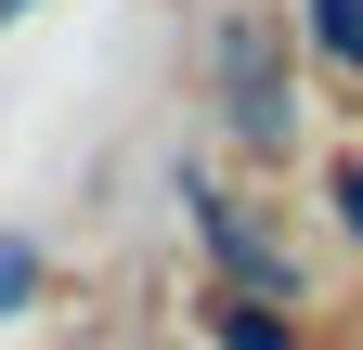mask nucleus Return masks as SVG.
<instances>
[{"mask_svg": "<svg viewBox=\"0 0 363 350\" xmlns=\"http://www.w3.org/2000/svg\"><path fill=\"white\" fill-rule=\"evenodd\" d=\"M13 13H39V0H0V26H13Z\"/></svg>", "mask_w": 363, "mask_h": 350, "instance_id": "obj_7", "label": "nucleus"}, {"mask_svg": "<svg viewBox=\"0 0 363 350\" xmlns=\"http://www.w3.org/2000/svg\"><path fill=\"white\" fill-rule=\"evenodd\" d=\"M26 286H39V247H26V234H0V312H26Z\"/></svg>", "mask_w": 363, "mask_h": 350, "instance_id": "obj_5", "label": "nucleus"}, {"mask_svg": "<svg viewBox=\"0 0 363 350\" xmlns=\"http://www.w3.org/2000/svg\"><path fill=\"white\" fill-rule=\"evenodd\" d=\"M220 117L247 143H286V65H272L259 26H220Z\"/></svg>", "mask_w": 363, "mask_h": 350, "instance_id": "obj_1", "label": "nucleus"}, {"mask_svg": "<svg viewBox=\"0 0 363 350\" xmlns=\"http://www.w3.org/2000/svg\"><path fill=\"white\" fill-rule=\"evenodd\" d=\"M208 337H220V350H298V324L272 312V298H234V286L208 298Z\"/></svg>", "mask_w": 363, "mask_h": 350, "instance_id": "obj_3", "label": "nucleus"}, {"mask_svg": "<svg viewBox=\"0 0 363 350\" xmlns=\"http://www.w3.org/2000/svg\"><path fill=\"white\" fill-rule=\"evenodd\" d=\"M311 52H325V65H363V0H311Z\"/></svg>", "mask_w": 363, "mask_h": 350, "instance_id": "obj_4", "label": "nucleus"}, {"mask_svg": "<svg viewBox=\"0 0 363 350\" xmlns=\"http://www.w3.org/2000/svg\"><path fill=\"white\" fill-rule=\"evenodd\" d=\"M325 208H337V221L363 234V156H350V169H337V182H325Z\"/></svg>", "mask_w": 363, "mask_h": 350, "instance_id": "obj_6", "label": "nucleus"}, {"mask_svg": "<svg viewBox=\"0 0 363 350\" xmlns=\"http://www.w3.org/2000/svg\"><path fill=\"white\" fill-rule=\"evenodd\" d=\"M182 208H195V234L208 259L234 273V298H286V247H272L259 221H234V195H208V182H182Z\"/></svg>", "mask_w": 363, "mask_h": 350, "instance_id": "obj_2", "label": "nucleus"}]
</instances>
